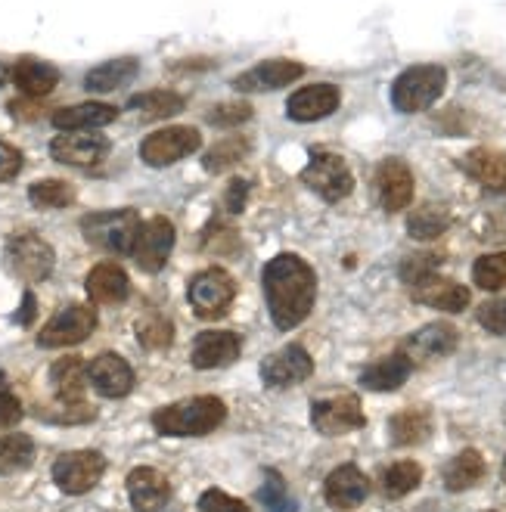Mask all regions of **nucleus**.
I'll use <instances>...</instances> for the list:
<instances>
[{
	"mask_svg": "<svg viewBox=\"0 0 506 512\" xmlns=\"http://www.w3.org/2000/svg\"><path fill=\"white\" fill-rule=\"evenodd\" d=\"M261 286L277 329H295L308 320L317 301V274L305 258L292 252L271 258L261 270Z\"/></svg>",
	"mask_w": 506,
	"mask_h": 512,
	"instance_id": "obj_1",
	"label": "nucleus"
},
{
	"mask_svg": "<svg viewBox=\"0 0 506 512\" xmlns=\"http://www.w3.org/2000/svg\"><path fill=\"white\" fill-rule=\"evenodd\" d=\"M227 419V407L215 395H196L187 401H177L159 407L153 413V429L168 438H199L215 432Z\"/></svg>",
	"mask_w": 506,
	"mask_h": 512,
	"instance_id": "obj_2",
	"label": "nucleus"
},
{
	"mask_svg": "<svg viewBox=\"0 0 506 512\" xmlns=\"http://www.w3.org/2000/svg\"><path fill=\"white\" fill-rule=\"evenodd\" d=\"M140 215L134 208H115V212H94L81 218V233L91 246L109 255H131L140 230Z\"/></svg>",
	"mask_w": 506,
	"mask_h": 512,
	"instance_id": "obj_3",
	"label": "nucleus"
},
{
	"mask_svg": "<svg viewBox=\"0 0 506 512\" xmlns=\"http://www.w3.org/2000/svg\"><path fill=\"white\" fill-rule=\"evenodd\" d=\"M4 264L7 270L22 280V283H41L53 274V264H56V252L50 249L47 239H41L32 230H22L13 233L4 246Z\"/></svg>",
	"mask_w": 506,
	"mask_h": 512,
	"instance_id": "obj_4",
	"label": "nucleus"
},
{
	"mask_svg": "<svg viewBox=\"0 0 506 512\" xmlns=\"http://www.w3.org/2000/svg\"><path fill=\"white\" fill-rule=\"evenodd\" d=\"M444 87H448L444 66H410L392 84V103L404 115L423 112L444 94Z\"/></svg>",
	"mask_w": 506,
	"mask_h": 512,
	"instance_id": "obj_5",
	"label": "nucleus"
},
{
	"mask_svg": "<svg viewBox=\"0 0 506 512\" xmlns=\"http://www.w3.org/2000/svg\"><path fill=\"white\" fill-rule=\"evenodd\" d=\"M311 426L314 432L336 438L367 426V416L361 398L354 391H326V395L311 401Z\"/></svg>",
	"mask_w": 506,
	"mask_h": 512,
	"instance_id": "obj_6",
	"label": "nucleus"
},
{
	"mask_svg": "<svg viewBox=\"0 0 506 512\" xmlns=\"http://www.w3.org/2000/svg\"><path fill=\"white\" fill-rule=\"evenodd\" d=\"M299 177H302V184L311 193H317L323 202H342L354 190V174H351L348 162L336 153H314Z\"/></svg>",
	"mask_w": 506,
	"mask_h": 512,
	"instance_id": "obj_7",
	"label": "nucleus"
},
{
	"mask_svg": "<svg viewBox=\"0 0 506 512\" xmlns=\"http://www.w3.org/2000/svg\"><path fill=\"white\" fill-rule=\"evenodd\" d=\"M187 298H190V308L205 317V320H215L224 317L236 298V283L227 270L221 267H205L190 280L187 286Z\"/></svg>",
	"mask_w": 506,
	"mask_h": 512,
	"instance_id": "obj_8",
	"label": "nucleus"
},
{
	"mask_svg": "<svg viewBox=\"0 0 506 512\" xmlns=\"http://www.w3.org/2000/svg\"><path fill=\"white\" fill-rule=\"evenodd\" d=\"M103 472H106V457L100 450H69V454H63L53 463L56 488L69 497H81L87 491H94L100 485Z\"/></svg>",
	"mask_w": 506,
	"mask_h": 512,
	"instance_id": "obj_9",
	"label": "nucleus"
},
{
	"mask_svg": "<svg viewBox=\"0 0 506 512\" xmlns=\"http://www.w3.org/2000/svg\"><path fill=\"white\" fill-rule=\"evenodd\" d=\"M97 329V311L91 305H66L59 308L38 333L41 348H69L84 342Z\"/></svg>",
	"mask_w": 506,
	"mask_h": 512,
	"instance_id": "obj_10",
	"label": "nucleus"
},
{
	"mask_svg": "<svg viewBox=\"0 0 506 512\" xmlns=\"http://www.w3.org/2000/svg\"><path fill=\"white\" fill-rule=\"evenodd\" d=\"M199 146L202 134L196 128H162L140 143V159L150 168H165L193 156Z\"/></svg>",
	"mask_w": 506,
	"mask_h": 512,
	"instance_id": "obj_11",
	"label": "nucleus"
},
{
	"mask_svg": "<svg viewBox=\"0 0 506 512\" xmlns=\"http://www.w3.org/2000/svg\"><path fill=\"white\" fill-rule=\"evenodd\" d=\"M174 224L162 215L150 218V221H143L140 230H137V239H134V264L140 270H146V274H159V270L168 264V255L174 249Z\"/></svg>",
	"mask_w": 506,
	"mask_h": 512,
	"instance_id": "obj_12",
	"label": "nucleus"
},
{
	"mask_svg": "<svg viewBox=\"0 0 506 512\" xmlns=\"http://www.w3.org/2000/svg\"><path fill=\"white\" fill-rule=\"evenodd\" d=\"M314 376V357L302 345H286L264 357L261 364V382L267 388H292Z\"/></svg>",
	"mask_w": 506,
	"mask_h": 512,
	"instance_id": "obj_13",
	"label": "nucleus"
},
{
	"mask_svg": "<svg viewBox=\"0 0 506 512\" xmlns=\"http://www.w3.org/2000/svg\"><path fill=\"white\" fill-rule=\"evenodd\" d=\"M457 342H460V333L451 323H429V326L416 329L413 336L404 339L401 354H407V360L413 367H420V364H432V360L454 354Z\"/></svg>",
	"mask_w": 506,
	"mask_h": 512,
	"instance_id": "obj_14",
	"label": "nucleus"
},
{
	"mask_svg": "<svg viewBox=\"0 0 506 512\" xmlns=\"http://www.w3.org/2000/svg\"><path fill=\"white\" fill-rule=\"evenodd\" d=\"M376 199L389 215H398L413 202V171L401 159H382L376 168Z\"/></svg>",
	"mask_w": 506,
	"mask_h": 512,
	"instance_id": "obj_15",
	"label": "nucleus"
},
{
	"mask_svg": "<svg viewBox=\"0 0 506 512\" xmlns=\"http://www.w3.org/2000/svg\"><path fill=\"white\" fill-rule=\"evenodd\" d=\"M305 75V66L295 63V59H267V63H258L252 69H246L243 75L233 78V87L240 94H264V90H280L292 81H299Z\"/></svg>",
	"mask_w": 506,
	"mask_h": 512,
	"instance_id": "obj_16",
	"label": "nucleus"
},
{
	"mask_svg": "<svg viewBox=\"0 0 506 512\" xmlns=\"http://www.w3.org/2000/svg\"><path fill=\"white\" fill-rule=\"evenodd\" d=\"M50 156L63 165L72 168H91L97 162H103L109 156V140L103 134H78V131H66L53 137L50 143Z\"/></svg>",
	"mask_w": 506,
	"mask_h": 512,
	"instance_id": "obj_17",
	"label": "nucleus"
},
{
	"mask_svg": "<svg viewBox=\"0 0 506 512\" xmlns=\"http://www.w3.org/2000/svg\"><path fill=\"white\" fill-rule=\"evenodd\" d=\"M339 103H342L339 87L330 81H320V84H308L302 90H295L286 103V115L292 122L308 125V122H320V118L333 115L339 109Z\"/></svg>",
	"mask_w": 506,
	"mask_h": 512,
	"instance_id": "obj_18",
	"label": "nucleus"
},
{
	"mask_svg": "<svg viewBox=\"0 0 506 512\" xmlns=\"http://www.w3.org/2000/svg\"><path fill=\"white\" fill-rule=\"evenodd\" d=\"M87 379L100 391L103 398H125L134 388V370L131 364L115 351L97 354L91 364H87Z\"/></svg>",
	"mask_w": 506,
	"mask_h": 512,
	"instance_id": "obj_19",
	"label": "nucleus"
},
{
	"mask_svg": "<svg viewBox=\"0 0 506 512\" xmlns=\"http://www.w3.org/2000/svg\"><path fill=\"white\" fill-rule=\"evenodd\" d=\"M243 351V342L230 329H208V333H199L193 342V367L196 370H221L230 367Z\"/></svg>",
	"mask_w": 506,
	"mask_h": 512,
	"instance_id": "obj_20",
	"label": "nucleus"
},
{
	"mask_svg": "<svg viewBox=\"0 0 506 512\" xmlns=\"http://www.w3.org/2000/svg\"><path fill=\"white\" fill-rule=\"evenodd\" d=\"M323 497L336 509H354L370 497V478L354 463H345L333 469L323 481Z\"/></svg>",
	"mask_w": 506,
	"mask_h": 512,
	"instance_id": "obj_21",
	"label": "nucleus"
},
{
	"mask_svg": "<svg viewBox=\"0 0 506 512\" xmlns=\"http://www.w3.org/2000/svg\"><path fill=\"white\" fill-rule=\"evenodd\" d=\"M410 298L420 301V305H426V308L448 311V314H460L463 308H469V289L454 283V280H444L438 274L410 286Z\"/></svg>",
	"mask_w": 506,
	"mask_h": 512,
	"instance_id": "obj_22",
	"label": "nucleus"
},
{
	"mask_svg": "<svg viewBox=\"0 0 506 512\" xmlns=\"http://www.w3.org/2000/svg\"><path fill=\"white\" fill-rule=\"evenodd\" d=\"M128 497L137 512H159L171 497L168 478L153 466H140L128 475Z\"/></svg>",
	"mask_w": 506,
	"mask_h": 512,
	"instance_id": "obj_23",
	"label": "nucleus"
},
{
	"mask_svg": "<svg viewBox=\"0 0 506 512\" xmlns=\"http://www.w3.org/2000/svg\"><path fill=\"white\" fill-rule=\"evenodd\" d=\"M84 286H87V295H91L94 305H122V301L131 295L128 274L112 261L97 264L91 274H87Z\"/></svg>",
	"mask_w": 506,
	"mask_h": 512,
	"instance_id": "obj_24",
	"label": "nucleus"
},
{
	"mask_svg": "<svg viewBox=\"0 0 506 512\" xmlns=\"http://www.w3.org/2000/svg\"><path fill=\"white\" fill-rule=\"evenodd\" d=\"M13 84L22 90L28 100H41L47 94H53L56 84H59V69L44 63V59H35V56H22L19 63L13 66L10 72Z\"/></svg>",
	"mask_w": 506,
	"mask_h": 512,
	"instance_id": "obj_25",
	"label": "nucleus"
},
{
	"mask_svg": "<svg viewBox=\"0 0 506 512\" xmlns=\"http://www.w3.org/2000/svg\"><path fill=\"white\" fill-rule=\"evenodd\" d=\"M53 395L59 404H84V391L91 385L87 379V364L81 357H59L50 367Z\"/></svg>",
	"mask_w": 506,
	"mask_h": 512,
	"instance_id": "obj_26",
	"label": "nucleus"
},
{
	"mask_svg": "<svg viewBox=\"0 0 506 512\" xmlns=\"http://www.w3.org/2000/svg\"><path fill=\"white\" fill-rule=\"evenodd\" d=\"M460 168L479 180V184L491 193H506V153H497V149H472L460 159Z\"/></svg>",
	"mask_w": 506,
	"mask_h": 512,
	"instance_id": "obj_27",
	"label": "nucleus"
},
{
	"mask_svg": "<svg viewBox=\"0 0 506 512\" xmlns=\"http://www.w3.org/2000/svg\"><path fill=\"white\" fill-rule=\"evenodd\" d=\"M118 118V109L109 103H78L53 112V128L59 131H94L106 128Z\"/></svg>",
	"mask_w": 506,
	"mask_h": 512,
	"instance_id": "obj_28",
	"label": "nucleus"
},
{
	"mask_svg": "<svg viewBox=\"0 0 506 512\" xmlns=\"http://www.w3.org/2000/svg\"><path fill=\"white\" fill-rule=\"evenodd\" d=\"M137 75H140V59L118 56V59H109V63H103V66L87 72L84 75V87L91 90V94H112V90L131 84Z\"/></svg>",
	"mask_w": 506,
	"mask_h": 512,
	"instance_id": "obj_29",
	"label": "nucleus"
},
{
	"mask_svg": "<svg viewBox=\"0 0 506 512\" xmlns=\"http://www.w3.org/2000/svg\"><path fill=\"white\" fill-rule=\"evenodd\" d=\"M432 435L429 407H407L389 419V441L395 447H416Z\"/></svg>",
	"mask_w": 506,
	"mask_h": 512,
	"instance_id": "obj_30",
	"label": "nucleus"
},
{
	"mask_svg": "<svg viewBox=\"0 0 506 512\" xmlns=\"http://www.w3.org/2000/svg\"><path fill=\"white\" fill-rule=\"evenodd\" d=\"M485 472H488L485 457L479 454V450L466 447V450H460V454L448 466H444L441 478H444V488H448L451 494H463V491L479 485V481L485 478Z\"/></svg>",
	"mask_w": 506,
	"mask_h": 512,
	"instance_id": "obj_31",
	"label": "nucleus"
},
{
	"mask_svg": "<svg viewBox=\"0 0 506 512\" xmlns=\"http://www.w3.org/2000/svg\"><path fill=\"white\" fill-rule=\"evenodd\" d=\"M413 373V364L407 360V354H389L370 364L364 373H361V385L370 388V391H398Z\"/></svg>",
	"mask_w": 506,
	"mask_h": 512,
	"instance_id": "obj_32",
	"label": "nucleus"
},
{
	"mask_svg": "<svg viewBox=\"0 0 506 512\" xmlns=\"http://www.w3.org/2000/svg\"><path fill=\"white\" fill-rule=\"evenodd\" d=\"M448 227H451V212L444 205H435V202H426L420 208H413L410 218H407V233L413 239H423V243H429V239H438Z\"/></svg>",
	"mask_w": 506,
	"mask_h": 512,
	"instance_id": "obj_33",
	"label": "nucleus"
},
{
	"mask_svg": "<svg viewBox=\"0 0 506 512\" xmlns=\"http://www.w3.org/2000/svg\"><path fill=\"white\" fill-rule=\"evenodd\" d=\"M35 463V441L22 432L0 435V475H16Z\"/></svg>",
	"mask_w": 506,
	"mask_h": 512,
	"instance_id": "obj_34",
	"label": "nucleus"
},
{
	"mask_svg": "<svg viewBox=\"0 0 506 512\" xmlns=\"http://www.w3.org/2000/svg\"><path fill=\"white\" fill-rule=\"evenodd\" d=\"M184 106L187 100L181 94H174V90H146V94H134L128 100V109L140 112L143 118H168L184 112Z\"/></svg>",
	"mask_w": 506,
	"mask_h": 512,
	"instance_id": "obj_35",
	"label": "nucleus"
},
{
	"mask_svg": "<svg viewBox=\"0 0 506 512\" xmlns=\"http://www.w3.org/2000/svg\"><path fill=\"white\" fill-rule=\"evenodd\" d=\"M28 202L41 208V212H56V208H66L75 202V187L69 180L47 177V180H38V184L28 187Z\"/></svg>",
	"mask_w": 506,
	"mask_h": 512,
	"instance_id": "obj_36",
	"label": "nucleus"
},
{
	"mask_svg": "<svg viewBox=\"0 0 506 512\" xmlns=\"http://www.w3.org/2000/svg\"><path fill=\"white\" fill-rule=\"evenodd\" d=\"M249 149H252V143H249L246 137H240V134L224 137V140H218V143L205 153L202 168H205V171H212V174H221V171H227V168H233V165H240V162L249 156Z\"/></svg>",
	"mask_w": 506,
	"mask_h": 512,
	"instance_id": "obj_37",
	"label": "nucleus"
},
{
	"mask_svg": "<svg viewBox=\"0 0 506 512\" xmlns=\"http://www.w3.org/2000/svg\"><path fill=\"white\" fill-rule=\"evenodd\" d=\"M420 481H423V466L413 460H401L382 472V494L392 500H401L420 488Z\"/></svg>",
	"mask_w": 506,
	"mask_h": 512,
	"instance_id": "obj_38",
	"label": "nucleus"
},
{
	"mask_svg": "<svg viewBox=\"0 0 506 512\" xmlns=\"http://www.w3.org/2000/svg\"><path fill=\"white\" fill-rule=\"evenodd\" d=\"M472 280H475V286L485 289V292L506 289V252L482 255L479 261L472 264Z\"/></svg>",
	"mask_w": 506,
	"mask_h": 512,
	"instance_id": "obj_39",
	"label": "nucleus"
},
{
	"mask_svg": "<svg viewBox=\"0 0 506 512\" xmlns=\"http://www.w3.org/2000/svg\"><path fill=\"white\" fill-rule=\"evenodd\" d=\"M258 497L267 506V512H295V509H299V506H295V500L289 497V491H286V481L274 469L264 475V485H261Z\"/></svg>",
	"mask_w": 506,
	"mask_h": 512,
	"instance_id": "obj_40",
	"label": "nucleus"
},
{
	"mask_svg": "<svg viewBox=\"0 0 506 512\" xmlns=\"http://www.w3.org/2000/svg\"><path fill=\"white\" fill-rule=\"evenodd\" d=\"M137 339L143 348L150 351H162L171 345L174 333H171V323L165 317H146L143 323H137Z\"/></svg>",
	"mask_w": 506,
	"mask_h": 512,
	"instance_id": "obj_41",
	"label": "nucleus"
},
{
	"mask_svg": "<svg viewBox=\"0 0 506 512\" xmlns=\"http://www.w3.org/2000/svg\"><path fill=\"white\" fill-rule=\"evenodd\" d=\"M205 118H208V125H215V128H240L243 122L252 118V106L249 103H218Z\"/></svg>",
	"mask_w": 506,
	"mask_h": 512,
	"instance_id": "obj_42",
	"label": "nucleus"
},
{
	"mask_svg": "<svg viewBox=\"0 0 506 512\" xmlns=\"http://www.w3.org/2000/svg\"><path fill=\"white\" fill-rule=\"evenodd\" d=\"M438 264H441L438 255H410V258H404V264H401V280H404L407 286L423 283V280H429V277L435 274Z\"/></svg>",
	"mask_w": 506,
	"mask_h": 512,
	"instance_id": "obj_43",
	"label": "nucleus"
},
{
	"mask_svg": "<svg viewBox=\"0 0 506 512\" xmlns=\"http://www.w3.org/2000/svg\"><path fill=\"white\" fill-rule=\"evenodd\" d=\"M199 512H249V506L243 500L224 494L221 488H208L199 497Z\"/></svg>",
	"mask_w": 506,
	"mask_h": 512,
	"instance_id": "obj_44",
	"label": "nucleus"
},
{
	"mask_svg": "<svg viewBox=\"0 0 506 512\" xmlns=\"http://www.w3.org/2000/svg\"><path fill=\"white\" fill-rule=\"evenodd\" d=\"M479 323L488 329L491 336H506V298L485 301L479 308Z\"/></svg>",
	"mask_w": 506,
	"mask_h": 512,
	"instance_id": "obj_45",
	"label": "nucleus"
},
{
	"mask_svg": "<svg viewBox=\"0 0 506 512\" xmlns=\"http://www.w3.org/2000/svg\"><path fill=\"white\" fill-rule=\"evenodd\" d=\"M22 171V153L13 146V143H4L0 140V184H7L16 174Z\"/></svg>",
	"mask_w": 506,
	"mask_h": 512,
	"instance_id": "obj_46",
	"label": "nucleus"
},
{
	"mask_svg": "<svg viewBox=\"0 0 506 512\" xmlns=\"http://www.w3.org/2000/svg\"><path fill=\"white\" fill-rule=\"evenodd\" d=\"M22 419V404L19 398L13 395V391L7 388H0V432L4 429H13L16 423Z\"/></svg>",
	"mask_w": 506,
	"mask_h": 512,
	"instance_id": "obj_47",
	"label": "nucleus"
},
{
	"mask_svg": "<svg viewBox=\"0 0 506 512\" xmlns=\"http://www.w3.org/2000/svg\"><path fill=\"white\" fill-rule=\"evenodd\" d=\"M246 196H249V184L246 180H230V187H227V193H224V208L227 212H243L246 208Z\"/></svg>",
	"mask_w": 506,
	"mask_h": 512,
	"instance_id": "obj_48",
	"label": "nucleus"
},
{
	"mask_svg": "<svg viewBox=\"0 0 506 512\" xmlns=\"http://www.w3.org/2000/svg\"><path fill=\"white\" fill-rule=\"evenodd\" d=\"M16 320H19L22 326H28V323L35 320V295H32V292H25V295H22V311L16 314Z\"/></svg>",
	"mask_w": 506,
	"mask_h": 512,
	"instance_id": "obj_49",
	"label": "nucleus"
},
{
	"mask_svg": "<svg viewBox=\"0 0 506 512\" xmlns=\"http://www.w3.org/2000/svg\"><path fill=\"white\" fill-rule=\"evenodd\" d=\"M10 112H13L16 118H38V109H35V106H28V103H22V100H13V103H10Z\"/></svg>",
	"mask_w": 506,
	"mask_h": 512,
	"instance_id": "obj_50",
	"label": "nucleus"
},
{
	"mask_svg": "<svg viewBox=\"0 0 506 512\" xmlns=\"http://www.w3.org/2000/svg\"><path fill=\"white\" fill-rule=\"evenodd\" d=\"M10 72H13V69H10V66L4 63V59H0V87H4V84L10 81Z\"/></svg>",
	"mask_w": 506,
	"mask_h": 512,
	"instance_id": "obj_51",
	"label": "nucleus"
},
{
	"mask_svg": "<svg viewBox=\"0 0 506 512\" xmlns=\"http://www.w3.org/2000/svg\"><path fill=\"white\" fill-rule=\"evenodd\" d=\"M500 475H503V481H506V457H503V469H500Z\"/></svg>",
	"mask_w": 506,
	"mask_h": 512,
	"instance_id": "obj_52",
	"label": "nucleus"
},
{
	"mask_svg": "<svg viewBox=\"0 0 506 512\" xmlns=\"http://www.w3.org/2000/svg\"><path fill=\"white\" fill-rule=\"evenodd\" d=\"M488 512H494V509H488Z\"/></svg>",
	"mask_w": 506,
	"mask_h": 512,
	"instance_id": "obj_53",
	"label": "nucleus"
}]
</instances>
